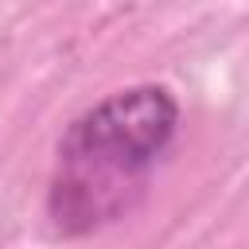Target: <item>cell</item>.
Wrapping results in <instances>:
<instances>
[{
  "instance_id": "cell-1",
  "label": "cell",
  "mask_w": 249,
  "mask_h": 249,
  "mask_svg": "<svg viewBox=\"0 0 249 249\" xmlns=\"http://www.w3.org/2000/svg\"><path fill=\"white\" fill-rule=\"evenodd\" d=\"M179 128L167 86H128L74 117L54 152L47 214L62 233H93L144 195Z\"/></svg>"
}]
</instances>
